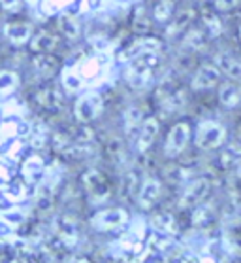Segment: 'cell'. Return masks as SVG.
I'll return each instance as SVG.
<instances>
[{
	"instance_id": "30",
	"label": "cell",
	"mask_w": 241,
	"mask_h": 263,
	"mask_svg": "<svg viewBox=\"0 0 241 263\" xmlns=\"http://www.w3.org/2000/svg\"><path fill=\"white\" fill-rule=\"evenodd\" d=\"M19 76L13 70H0V95H10L17 89Z\"/></svg>"
},
{
	"instance_id": "28",
	"label": "cell",
	"mask_w": 241,
	"mask_h": 263,
	"mask_svg": "<svg viewBox=\"0 0 241 263\" xmlns=\"http://www.w3.org/2000/svg\"><path fill=\"white\" fill-rule=\"evenodd\" d=\"M213 220H215V210H213L211 204H207L206 201L196 206L194 214H192V218H190L192 226H196V228H206L207 223Z\"/></svg>"
},
{
	"instance_id": "25",
	"label": "cell",
	"mask_w": 241,
	"mask_h": 263,
	"mask_svg": "<svg viewBox=\"0 0 241 263\" xmlns=\"http://www.w3.org/2000/svg\"><path fill=\"white\" fill-rule=\"evenodd\" d=\"M202 21H204V29L209 36H221L223 34V23L221 17L217 15V10L211 8H202Z\"/></svg>"
},
{
	"instance_id": "27",
	"label": "cell",
	"mask_w": 241,
	"mask_h": 263,
	"mask_svg": "<svg viewBox=\"0 0 241 263\" xmlns=\"http://www.w3.org/2000/svg\"><path fill=\"white\" fill-rule=\"evenodd\" d=\"M176 12V0H159L153 8V17L159 25L168 23Z\"/></svg>"
},
{
	"instance_id": "22",
	"label": "cell",
	"mask_w": 241,
	"mask_h": 263,
	"mask_svg": "<svg viewBox=\"0 0 241 263\" xmlns=\"http://www.w3.org/2000/svg\"><path fill=\"white\" fill-rule=\"evenodd\" d=\"M34 70L40 74L43 80H49L55 76V72L59 70V61L51 57V53H38V57H34Z\"/></svg>"
},
{
	"instance_id": "5",
	"label": "cell",
	"mask_w": 241,
	"mask_h": 263,
	"mask_svg": "<svg viewBox=\"0 0 241 263\" xmlns=\"http://www.w3.org/2000/svg\"><path fill=\"white\" fill-rule=\"evenodd\" d=\"M104 112V99L98 93H85V95L77 97L76 104H74V116L79 123H91V121L98 120Z\"/></svg>"
},
{
	"instance_id": "34",
	"label": "cell",
	"mask_w": 241,
	"mask_h": 263,
	"mask_svg": "<svg viewBox=\"0 0 241 263\" xmlns=\"http://www.w3.org/2000/svg\"><path fill=\"white\" fill-rule=\"evenodd\" d=\"M64 154L68 157H76V159H81V157H87L93 154V148L91 146H72V148H66Z\"/></svg>"
},
{
	"instance_id": "12",
	"label": "cell",
	"mask_w": 241,
	"mask_h": 263,
	"mask_svg": "<svg viewBox=\"0 0 241 263\" xmlns=\"http://www.w3.org/2000/svg\"><path fill=\"white\" fill-rule=\"evenodd\" d=\"M204 48H206V32L200 29H190L183 34L181 44H179V53L194 55Z\"/></svg>"
},
{
	"instance_id": "11",
	"label": "cell",
	"mask_w": 241,
	"mask_h": 263,
	"mask_svg": "<svg viewBox=\"0 0 241 263\" xmlns=\"http://www.w3.org/2000/svg\"><path fill=\"white\" fill-rule=\"evenodd\" d=\"M36 102L40 104L46 112H60L62 108V95L59 93V89L55 85H43L36 91Z\"/></svg>"
},
{
	"instance_id": "23",
	"label": "cell",
	"mask_w": 241,
	"mask_h": 263,
	"mask_svg": "<svg viewBox=\"0 0 241 263\" xmlns=\"http://www.w3.org/2000/svg\"><path fill=\"white\" fill-rule=\"evenodd\" d=\"M241 163V146L237 144H230L221 152L218 156V167L223 171H230V168H235Z\"/></svg>"
},
{
	"instance_id": "35",
	"label": "cell",
	"mask_w": 241,
	"mask_h": 263,
	"mask_svg": "<svg viewBox=\"0 0 241 263\" xmlns=\"http://www.w3.org/2000/svg\"><path fill=\"white\" fill-rule=\"evenodd\" d=\"M2 220H6L10 226H21L25 221V214L21 212V210H6L4 212V216H2Z\"/></svg>"
},
{
	"instance_id": "40",
	"label": "cell",
	"mask_w": 241,
	"mask_h": 263,
	"mask_svg": "<svg viewBox=\"0 0 241 263\" xmlns=\"http://www.w3.org/2000/svg\"><path fill=\"white\" fill-rule=\"evenodd\" d=\"M239 42H241V25H239Z\"/></svg>"
},
{
	"instance_id": "36",
	"label": "cell",
	"mask_w": 241,
	"mask_h": 263,
	"mask_svg": "<svg viewBox=\"0 0 241 263\" xmlns=\"http://www.w3.org/2000/svg\"><path fill=\"white\" fill-rule=\"evenodd\" d=\"M237 2L239 0H213V8L217 12H230V10H234L237 6Z\"/></svg>"
},
{
	"instance_id": "26",
	"label": "cell",
	"mask_w": 241,
	"mask_h": 263,
	"mask_svg": "<svg viewBox=\"0 0 241 263\" xmlns=\"http://www.w3.org/2000/svg\"><path fill=\"white\" fill-rule=\"evenodd\" d=\"M138 174L134 171H126L121 178V184H119V197L123 201H128L138 193Z\"/></svg>"
},
{
	"instance_id": "17",
	"label": "cell",
	"mask_w": 241,
	"mask_h": 263,
	"mask_svg": "<svg viewBox=\"0 0 241 263\" xmlns=\"http://www.w3.org/2000/svg\"><path fill=\"white\" fill-rule=\"evenodd\" d=\"M187 102H188L187 91L177 89L176 87L170 95L164 97L162 101H159V104H160V110H162L166 116H170V114H179L183 108L187 106Z\"/></svg>"
},
{
	"instance_id": "41",
	"label": "cell",
	"mask_w": 241,
	"mask_h": 263,
	"mask_svg": "<svg viewBox=\"0 0 241 263\" xmlns=\"http://www.w3.org/2000/svg\"><path fill=\"white\" fill-rule=\"evenodd\" d=\"M200 2H204V0H200Z\"/></svg>"
},
{
	"instance_id": "37",
	"label": "cell",
	"mask_w": 241,
	"mask_h": 263,
	"mask_svg": "<svg viewBox=\"0 0 241 263\" xmlns=\"http://www.w3.org/2000/svg\"><path fill=\"white\" fill-rule=\"evenodd\" d=\"M0 6L4 8L6 12H15L21 6V0H0Z\"/></svg>"
},
{
	"instance_id": "32",
	"label": "cell",
	"mask_w": 241,
	"mask_h": 263,
	"mask_svg": "<svg viewBox=\"0 0 241 263\" xmlns=\"http://www.w3.org/2000/svg\"><path fill=\"white\" fill-rule=\"evenodd\" d=\"M164 178L171 184H183L188 180V171L181 165H168L164 168Z\"/></svg>"
},
{
	"instance_id": "24",
	"label": "cell",
	"mask_w": 241,
	"mask_h": 263,
	"mask_svg": "<svg viewBox=\"0 0 241 263\" xmlns=\"http://www.w3.org/2000/svg\"><path fill=\"white\" fill-rule=\"evenodd\" d=\"M59 30L68 40H77L81 36V25L70 13H60L59 15Z\"/></svg>"
},
{
	"instance_id": "33",
	"label": "cell",
	"mask_w": 241,
	"mask_h": 263,
	"mask_svg": "<svg viewBox=\"0 0 241 263\" xmlns=\"http://www.w3.org/2000/svg\"><path fill=\"white\" fill-rule=\"evenodd\" d=\"M145 120L143 118V112H141L138 106H130L126 112H124V121H126V133H132L136 129H140L141 121Z\"/></svg>"
},
{
	"instance_id": "8",
	"label": "cell",
	"mask_w": 241,
	"mask_h": 263,
	"mask_svg": "<svg viewBox=\"0 0 241 263\" xmlns=\"http://www.w3.org/2000/svg\"><path fill=\"white\" fill-rule=\"evenodd\" d=\"M160 48H162V42H160L159 38L143 34L141 38L134 40L128 48H124L123 51L119 53V61H121V63H126V61H128L130 63L132 59L141 57V55H145V53H159Z\"/></svg>"
},
{
	"instance_id": "18",
	"label": "cell",
	"mask_w": 241,
	"mask_h": 263,
	"mask_svg": "<svg viewBox=\"0 0 241 263\" xmlns=\"http://www.w3.org/2000/svg\"><path fill=\"white\" fill-rule=\"evenodd\" d=\"M215 65L218 66V70L226 74L230 80H241V61L235 59L234 55L230 53H221L215 55Z\"/></svg>"
},
{
	"instance_id": "31",
	"label": "cell",
	"mask_w": 241,
	"mask_h": 263,
	"mask_svg": "<svg viewBox=\"0 0 241 263\" xmlns=\"http://www.w3.org/2000/svg\"><path fill=\"white\" fill-rule=\"evenodd\" d=\"M60 76H62V85H64L68 91H72V93H76V91H79L83 87L81 76H79V74H77V72L74 70L72 66H70V68L66 66Z\"/></svg>"
},
{
	"instance_id": "4",
	"label": "cell",
	"mask_w": 241,
	"mask_h": 263,
	"mask_svg": "<svg viewBox=\"0 0 241 263\" xmlns=\"http://www.w3.org/2000/svg\"><path fill=\"white\" fill-rule=\"evenodd\" d=\"M81 185L93 203H104L112 195V187L106 174L98 168H89L81 174Z\"/></svg>"
},
{
	"instance_id": "10",
	"label": "cell",
	"mask_w": 241,
	"mask_h": 263,
	"mask_svg": "<svg viewBox=\"0 0 241 263\" xmlns=\"http://www.w3.org/2000/svg\"><path fill=\"white\" fill-rule=\"evenodd\" d=\"M160 133V121L155 118V116H149L141 121L140 129H138V142H136V148H138V154H145L151 146H153L155 138L159 137Z\"/></svg>"
},
{
	"instance_id": "6",
	"label": "cell",
	"mask_w": 241,
	"mask_h": 263,
	"mask_svg": "<svg viewBox=\"0 0 241 263\" xmlns=\"http://www.w3.org/2000/svg\"><path fill=\"white\" fill-rule=\"evenodd\" d=\"M188 140H190V125L187 121H179L171 127L168 135H166L164 140V156L173 159V157H179L187 148Z\"/></svg>"
},
{
	"instance_id": "20",
	"label": "cell",
	"mask_w": 241,
	"mask_h": 263,
	"mask_svg": "<svg viewBox=\"0 0 241 263\" xmlns=\"http://www.w3.org/2000/svg\"><path fill=\"white\" fill-rule=\"evenodd\" d=\"M218 102L224 108H235L241 102V87L234 82H224L218 87Z\"/></svg>"
},
{
	"instance_id": "13",
	"label": "cell",
	"mask_w": 241,
	"mask_h": 263,
	"mask_svg": "<svg viewBox=\"0 0 241 263\" xmlns=\"http://www.w3.org/2000/svg\"><path fill=\"white\" fill-rule=\"evenodd\" d=\"M59 36L47 30H40L30 38V49L34 53H53L55 49H59Z\"/></svg>"
},
{
	"instance_id": "9",
	"label": "cell",
	"mask_w": 241,
	"mask_h": 263,
	"mask_svg": "<svg viewBox=\"0 0 241 263\" xmlns=\"http://www.w3.org/2000/svg\"><path fill=\"white\" fill-rule=\"evenodd\" d=\"M223 72L218 70L217 65H200L196 68L190 80V89L192 91H209L217 87L221 82Z\"/></svg>"
},
{
	"instance_id": "7",
	"label": "cell",
	"mask_w": 241,
	"mask_h": 263,
	"mask_svg": "<svg viewBox=\"0 0 241 263\" xmlns=\"http://www.w3.org/2000/svg\"><path fill=\"white\" fill-rule=\"evenodd\" d=\"M211 193V180L207 178H196L187 185V190L183 192L181 199H179V209L188 210L196 209L198 204H202L209 197Z\"/></svg>"
},
{
	"instance_id": "39",
	"label": "cell",
	"mask_w": 241,
	"mask_h": 263,
	"mask_svg": "<svg viewBox=\"0 0 241 263\" xmlns=\"http://www.w3.org/2000/svg\"><path fill=\"white\" fill-rule=\"evenodd\" d=\"M237 138L241 140V123H239V127H237Z\"/></svg>"
},
{
	"instance_id": "2",
	"label": "cell",
	"mask_w": 241,
	"mask_h": 263,
	"mask_svg": "<svg viewBox=\"0 0 241 263\" xmlns=\"http://www.w3.org/2000/svg\"><path fill=\"white\" fill-rule=\"evenodd\" d=\"M159 63V53H145L130 61L126 70V82L134 89H143L153 78V70Z\"/></svg>"
},
{
	"instance_id": "19",
	"label": "cell",
	"mask_w": 241,
	"mask_h": 263,
	"mask_svg": "<svg viewBox=\"0 0 241 263\" xmlns=\"http://www.w3.org/2000/svg\"><path fill=\"white\" fill-rule=\"evenodd\" d=\"M43 168H46V163H43V159H41L38 154L27 157L23 163V168H21L23 180L27 182V184H36L38 178L43 174Z\"/></svg>"
},
{
	"instance_id": "14",
	"label": "cell",
	"mask_w": 241,
	"mask_h": 263,
	"mask_svg": "<svg viewBox=\"0 0 241 263\" xmlns=\"http://www.w3.org/2000/svg\"><path fill=\"white\" fill-rule=\"evenodd\" d=\"M194 17H196V12L192 8H185L181 12H177L171 17V23L166 27V34L170 36V38H173L177 34H185L188 30V25L194 21Z\"/></svg>"
},
{
	"instance_id": "21",
	"label": "cell",
	"mask_w": 241,
	"mask_h": 263,
	"mask_svg": "<svg viewBox=\"0 0 241 263\" xmlns=\"http://www.w3.org/2000/svg\"><path fill=\"white\" fill-rule=\"evenodd\" d=\"M151 226H153V229H157L159 233H164V235L179 233V223H177L176 216L170 214V212H159V214H153V218H151Z\"/></svg>"
},
{
	"instance_id": "1",
	"label": "cell",
	"mask_w": 241,
	"mask_h": 263,
	"mask_svg": "<svg viewBox=\"0 0 241 263\" xmlns=\"http://www.w3.org/2000/svg\"><path fill=\"white\" fill-rule=\"evenodd\" d=\"M226 142V127L221 121L204 120L198 123L194 135L196 148L202 152H215Z\"/></svg>"
},
{
	"instance_id": "16",
	"label": "cell",
	"mask_w": 241,
	"mask_h": 263,
	"mask_svg": "<svg viewBox=\"0 0 241 263\" xmlns=\"http://www.w3.org/2000/svg\"><path fill=\"white\" fill-rule=\"evenodd\" d=\"M162 182L159 178H147L140 187V204L143 209H151L160 197Z\"/></svg>"
},
{
	"instance_id": "3",
	"label": "cell",
	"mask_w": 241,
	"mask_h": 263,
	"mask_svg": "<svg viewBox=\"0 0 241 263\" xmlns=\"http://www.w3.org/2000/svg\"><path fill=\"white\" fill-rule=\"evenodd\" d=\"M128 220V210L123 206H115V209L98 210L91 218V228L98 233H107V231H117V229L124 228Z\"/></svg>"
},
{
	"instance_id": "15",
	"label": "cell",
	"mask_w": 241,
	"mask_h": 263,
	"mask_svg": "<svg viewBox=\"0 0 241 263\" xmlns=\"http://www.w3.org/2000/svg\"><path fill=\"white\" fill-rule=\"evenodd\" d=\"M4 34H6L8 42L12 46H23L32 38V25L30 23H10L4 27Z\"/></svg>"
},
{
	"instance_id": "38",
	"label": "cell",
	"mask_w": 241,
	"mask_h": 263,
	"mask_svg": "<svg viewBox=\"0 0 241 263\" xmlns=\"http://www.w3.org/2000/svg\"><path fill=\"white\" fill-rule=\"evenodd\" d=\"M235 178L241 180V163L237 165V167H235Z\"/></svg>"
},
{
	"instance_id": "29",
	"label": "cell",
	"mask_w": 241,
	"mask_h": 263,
	"mask_svg": "<svg viewBox=\"0 0 241 263\" xmlns=\"http://www.w3.org/2000/svg\"><path fill=\"white\" fill-rule=\"evenodd\" d=\"M149 29H151V19L147 17L145 8L140 6L134 12V17H132V30H134L136 34L143 36V34H147Z\"/></svg>"
}]
</instances>
